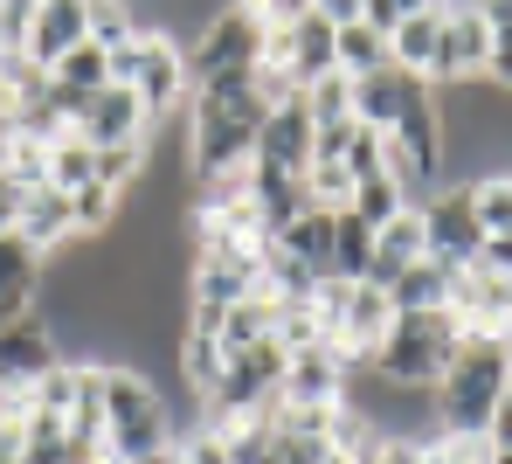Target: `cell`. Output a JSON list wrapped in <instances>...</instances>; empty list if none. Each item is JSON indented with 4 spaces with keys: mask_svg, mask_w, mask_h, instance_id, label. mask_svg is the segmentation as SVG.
<instances>
[{
    "mask_svg": "<svg viewBox=\"0 0 512 464\" xmlns=\"http://www.w3.org/2000/svg\"><path fill=\"white\" fill-rule=\"evenodd\" d=\"M97 181V146H90L84 132H63L56 146H49V187H63V194H77V187Z\"/></svg>",
    "mask_w": 512,
    "mask_h": 464,
    "instance_id": "cell-27",
    "label": "cell"
},
{
    "mask_svg": "<svg viewBox=\"0 0 512 464\" xmlns=\"http://www.w3.org/2000/svg\"><path fill=\"white\" fill-rule=\"evenodd\" d=\"M471 194V215H478V229L485 236H506L512 229V174H471V181H457Z\"/></svg>",
    "mask_w": 512,
    "mask_h": 464,
    "instance_id": "cell-25",
    "label": "cell"
},
{
    "mask_svg": "<svg viewBox=\"0 0 512 464\" xmlns=\"http://www.w3.org/2000/svg\"><path fill=\"white\" fill-rule=\"evenodd\" d=\"M14 236L35 250V257H56L77 243V215H70V194L63 187H21V215H14Z\"/></svg>",
    "mask_w": 512,
    "mask_h": 464,
    "instance_id": "cell-10",
    "label": "cell"
},
{
    "mask_svg": "<svg viewBox=\"0 0 512 464\" xmlns=\"http://www.w3.org/2000/svg\"><path fill=\"white\" fill-rule=\"evenodd\" d=\"M270 319H277V305L263 298V291H250V298H236L229 312H222V354H243V347H256V340H270Z\"/></svg>",
    "mask_w": 512,
    "mask_h": 464,
    "instance_id": "cell-22",
    "label": "cell"
},
{
    "mask_svg": "<svg viewBox=\"0 0 512 464\" xmlns=\"http://www.w3.org/2000/svg\"><path fill=\"white\" fill-rule=\"evenodd\" d=\"M423 208V236H429V257L436 264H450V271H471L478 264V243H485V229H478V215H471V194L457 181H443Z\"/></svg>",
    "mask_w": 512,
    "mask_h": 464,
    "instance_id": "cell-7",
    "label": "cell"
},
{
    "mask_svg": "<svg viewBox=\"0 0 512 464\" xmlns=\"http://www.w3.org/2000/svg\"><path fill=\"white\" fill-rule=\"evenodd\" d=\"M7 153H14V118L0 111V174H7Z\"/></svg>",
    "mask_w": 512,
    "mask_h": 464,
    "instance_id": "cell-39",
    "label": "cell"
},
{
    "mask_svg": "<svg viewBox=\"0 0 512 464\" xmlns=\"http://www.w3.org/2000/svg\"><path fill=\"white\" fill-rule=\"evenodd\" d=\"M485 21L478 7H450L443 14V42H436V84H485Z\"/></svg>",
    "mask_w": 512,
    "mask_h": 464,
    "instance_id": "cell-11",
    "label": "cell"
},
{
    "mask_svg": "<svg viewBox=\"0 0 512 464\" xmlns=\"http://www.w3.org/2000/svg\"><path fill=\"white\" fill-rule=\"evenodd\" d=\"M416 91H423V77H409V70H395V63H388V70H374V77H353V125L388 132Z\"/></svg>",
    "mask_w": 512,
    "mask_h": 464,
    "instance_id": "cell-16",
    "label": "cell"
},
{
    "mask_svg": "<svg viewBox=\"0 0 512 464\" xmlns=\"http://www.w3.org/2000/svg\"><path fill=\"white\" fill-rule=\"evenodd\" d=\"M139 174H146V139H132V146H97V187L132 194Z\"/></svg>",
    "mask_w": 512,
    "mask_h": 464,
    "instance_id": "cell-28",
    "label": "cell"
},
{
    "mask_svg": "<svg viewBox=\"0 0 512 464\" xmlns=\"http://www.w3.org/2000/svg\"><path fill=\"white\" fill-rule=\"evenodd\" d=\"M346 208H353V215H360L367 229H381V222H395V215H402V208H416V201H409V194H402V181H395V174L381 167L374 181H353Z\"/></svg>",
    "mask_w": 512,
    "mask_h": 464,
    "instance_id": "cell-24",
    "label": "cell"
},
{
    "mask_svg": "<svg viewBox=\"0 0 512 464\" xmlns=\"http://www.w3.org/2000/svg\"><path fill=\"white\" fill-rule=\"evenodd\" d=\"M111 84H125V91L146 104V118H167V111H187V49L160 35V28H139V42H125L118 56H111Z\"/></svg>",
    "mask_w": 512,
    "mask_h": 464,
    "instance_id": "cell-5",
    "label": "cell"
},
{
    "mask_svg": "<svg viewBox=\"0 0 512 464\" xmlns=\"http://www.w3.org/2000/svg\"><path fill=\"white\" fill-rule=\"evenodd\" d=\"M436 42H443V7H423V14L395 21V35H388V63L409 70V77H423V84H436Z\"/></svg>",
    "mask_w": 512,
    "mask_h": 464,
    "instance_id": "cell-18",
    "label": "cell"
},
{
    "mask_svg": "<svg viewBox=\"0 0 512 464\" xmlns=\"http://www.w3.org/2000/svg\"><path fill=\"white\" fill-rule=\"evenodd\" d=\"M77 42H90V21H84V0H35V21H28V42L21 56L49 77V63H63Z\"/></svg>",
    "mask_w": 512,
    "mask_h": 464,
    "instance_id": "cell-13",
    "label": "cell"
},
{
    "mask_svg": "<svg viewBox=\"0 0 512 464\" xmlns=\"http://www.w3.org/2000/svg\"><path fill=\"white\" fill-rule=\"evenodd\" d=\"M0 402H7V381H0Z\"/></svg>",
    "mask_w": 512,
    "mask_h": 464,
    "instance_id": "cell-41",
    "label": "cell"
},
{
    "mask_svg": "<svg viewBox=\"0 0 512 464\" xmlns=\"http://www.w3.org/2000/svg\"><path fill=\"white\" fill-rule=\"evenodd\" d=\"M340 167H346V181H374V174L388 167V153H381V132H367V125H353V139H346Z\"/></svg>",
    "mask_w": 512,
    "mask_h": 464,
    "instance_id": "cell-31",
    "label": "cell"
},
{
    "mask_svg": "<svg viewBox=\"0 0 512 464\" xmlns=\"http://www.w3.org/2000/svg\"><path fill=\"white\" fill-rule=\"evenodd\" d=\"M367 257H374V229L353 208H340V222H333V278L360 284L367 278Z\"/></svg>",
    "mask_w": 512,
    "mask_h": 464,
    "instance_id": "cell-26",
    "label": "cell"
},
{
    "mask_svg": "<svg viewBox=\"0 0 512 464\" xmlns=\"http://www.w3.org/2000/svg\"><path fill=\"white\" fill-rule=\"evenodd\" d=\"M35 278H42V257L21 236H0V298L7 291H35Z\"/></svg>",
    "mask_w": 512,
    "mask_h": 464,
    "instance_id": "cell-30",
    "label": "cell"
},
{
    "mask_svg": "<svg viewBox=\"0 0 512 464\" xmlns=\"http://www.w3.org/2000/svg\"><path fill=\"white\" fill-rule=\"evenodd\" d=\"M180 49H187V84H208V77H229V70H256V56H263V21H256L250 0H222Z\"/></svg>",
    "mask_w": 512,
    "mask_h": 464,
    "instance_id": "cell-6",
    "label": "cell"
},
{
    "mask_svg": "<svg viewBox=\"0 0 512 464\" xmlns=\"http://www.w3.org/2000/svg\"><path fill=\"white\" fill-rule=\"evenodd\" d=\"M0 464H21V458H7V451H0Z\"/></svg>",
    "mask_w": 512,
    "mask_h": 464,
    "instance_id": "cell-40",
    "label": "cell"
},
{
    "mask_svg": "<svg viewBox=\"0 0 512 464\" xmlns=\"http://www.w3.org/2000/svg\"><path fill=\"white\" fill-rule=\"evenodd\" d=\"M180 458L187 464H236L229 444H222V430H187V437H180Z\"/></svg>",
    "mask_w": 512,
    "mask_h": 464,
    "instance_id": "cell-32",
    "label": "cell"
},
{
    "mask_svg": "<svg viewBox=\"0 0 512 464\" xmlns=\"http://www.w3.org/2000/svg\"><path fill=\"white\" fill-rule=\"evenodd\" d=\"M270 97L256 84V70H229L187 91V181H222L243 174L256 153V125H263Z\"/></svg>",
    "mask_w": 512,
    "mask_h": 464,
    "instance_id": "cell-1",
    "label": "cell"
},
{
    "mask_svg": "<svg viewBox=\"0 0 512 464\" xmlns=\"http://www.w3.org/2000/svg\"><path fill=\"white\" fill-rule=\"evenodd\" d=\"M49 368H63V347H56V333L42 326V319H14V326H0V381L7 388H35Z\"/></svg>",
    "mask_w": 512,
    "mask_h": 464,
    "instance_id": "cell-12",
    "label": "cell"
},
{
    "mask_svg": "<svg viewBox=\"0 0 512 464\" xmlns=\"http://www.w3.org/2000/svg\"><path fill=\"white\" fill-rule=\"evenodd\" d=\"M478 21L499 35V28H512V0H478Z\"/></svg>",
    "mask_w": 512,
    "mask_h": 464,
    "instance_id": "cell-38",
    "label": "cell"
},
{
    "mask_svg": "<svg viewBox=\"0 0 512 464\" xmlns=\"http://www.w3.org/2000/svg\"><path fill=\"white\" fill-rule=\"evenodd\" d=\"M167 444H180V437H173V402L160 395V381L139 368H104V451H111V464L153 458Z\"/></svg>",
    "mask_w": 512,
    "mask_h": 464,
    "instance_id": "cell-3",
    "label": "cell"
},
{
    "mask_svg": "<svg viewBox=\"0 0 512 464\" xmlns=\"http://www.w3.org/2000/svg\"><path fill=\"white\" fill-rule=\"evenodd\" d=\"M49 84H56V91H77V97H97L111 84V56H104L97 42H77L63 63H49Z\"/></svg>",
    "mask_w": 512,
    "mask_h": 464,
    "instance_id": "cell-23",
    "label": "cell"
},
{
    "mask_svg": "<svg viewBox=\"0 0 512 464\" xmlns=\"http://www.w3.org/2000/svg\"><path fill=\"white\" fill-rule=\"evenodd\" d=\"M250 7H256L263 28H291L298 14H312V0H250Z\"/></svg>",
    "mask_w": 512,
    "mask_h": 464,
    "instance_id": "cell-34",
    "label": "cell"
},
{
    "mask_svg": "<svg viewBox=\"0 0 512 464\" xmlns=\"http://www.w3.org/2000/svg\"><path fill=\"white\" fill-rule=\"evenodd\" d=\"M340 395H346V361L333 347H298L284 361V388H277L284 409H333Z\"/></svg>",
    "mask_w": 512,
    "mask_h": 464,
    "instance_id": "cell-9",
    "label": "cell"
},
{
    "mask_svg": "<svg viewBox=\"0 0 512 464\" xmlns=\"http://www.w3.org/2000/svg\"><path fill=\"white\" fill-rule=\"evenodd\" d=\"M14 215H21V187L0 174V236H14Z\"/></svg>",
    "mask_w": 512,
    "mask_h": 464,
    "instance_id": "cell-37",
    "label": "cell"
},
{
    "mask_svg": "<svg viewBox=\"0 0 512 464\" xmlns=\"http://www.w3.org/2000/svg\"><path fill=\"white\" fill-rule=\"evenodd\" d=\"M450 291H457V271L423 257V264H409L402 278L388 284V305L395 312H450Z\"/></svg>",
    "mask_w": 512,
    "mask_h": 464,
    "instance_id": "cell-19",
    "label": "cell"
},
{
    "mask_svg": "<svg viewBox=\"0 0 512 464\" xmlns=\"http://www.w3.org/2000/svg\"><path fill=\"white\" fill-rule=\"evenodd\" d=\"M423 257H429L423 208H402L395 222H381V229H374V257H367V278H360V284H381V291H388V284L402 278L409 264H423Z\"/></svg>",
    "mask_w": 512,
    "mask_h": 464,
    "instance_id": "cell-14",
    "label": "cell"
},
{
    "mask_svg": "<svg viewBox=\"0 0 512 464\" xmlns=\"http://www.w3.org/2000/svg\"><path fill=\"white\" fill-rule=\"evenodd\" d=\"M146 104L125 91V84H104V91L84 104V118H77V132H84L90 146H132V139H146Z\"/></svg>",
    "mask_w": 512,
    "mask_h": 464,
    "instance_id": "cell-15",
    "label": "cell"
},
{
    "mask_svg": "<svg viewBox=\"0 0 512 464\" xmlns=\"http://www.w3.org/2000/svg\"><path fill=\"white\" fill-rule=\"evenodd\" d=\"M360 464H423V444H395V437H374V451Z\"/></svg>",
    "mask_w": 512,
    "mask_h": 464,
    "instance_id": "cell-35",
    "label": "cell"
},
{
    "mask_svg": "<svg viewBox=\"0 0 512 464\" xmlns=\"http://www.w3.org/2000/svg\"><path fill=\"white\" fill-rule=\"evenodd\" d=\"M478 271L512 278V229H506V236H485V243H478Z\"/></svg>",
    "mask_w": 512,
    "mask_h": 464,
    "instance_id": "cell-33",
    "label": "cell"
},
{
    "mask_svg": "<svg viewBox=\"0 0 512 464\" xmlns=\"http://www.w3.org/2000/svg\"><path fill=\"white\" fill-rule=\"evenodd\" d=\"M305 97V111H312V125H333V118H353V77H319L312 91H298Z\"/></svg>",
    "mask_w": 512,
    "mask_h": 464,
    "instance_id": "cell-29",
    "label": "cell"
},
{
    "mask_svg": "<svg viewBox=\"0 0 512 464\" xmlns=\"http://www.w3.org/2000/svg\"><path fill=\"white\" fill-rule=\"evenodd\" d=\"M250 167H277V174H305L312 167V111H305V97H277L263 111Z\"/></svg>",
    "mask_w": 512,
    "mask_h": 464,
    "instance_id": "cell-8",
    "label": "cell"
},
{
    "mask_svg": "<svg viewBox=\"0 0 512 464\" xmlns=\"http://www.w3.org/2000/svg\"><path fill=\"white\" fill-rule=\"evenodd\" d=\"M506 374H512V361L492 333H464L457 361L429 388L436 395V430L443 437H485L492 416H499V402H506Z\"/></svg>",
    "mask_w": 512,
    "mask_h": 464,
    "instance_id": "cell-2",
    "label": "cell"
},
{
    "mask_svg": "<svg viewBox=\"0 0 512 464\" xmlns=\"http://www.w3.org/2000/svg\"><path fill=\"white\" fill-rule=\"evenodd\" d=\"M457 347H464L457 312H395V326H388V340L367 368L381 381H395V388H436L443 368L457 361Z\"/></svg>",
    "mask_w": 512,
    "mask_h": 464,
    "instance_id": "cell-4",
    "label": "cell"
},
{
    "mask_svg": "<svg viewBox=\"0 0 512 464\" xmlns=\"http://www.w3.org/2000/svg\"><path fill=\"white\" fill-rule=\"evenodd\" d=\"M333 63H340V77H374V70H388V35L367 28V21H346V28H333Z\"/></svg>",
    "mask_w": 512,
    "mask_h": 464,
    "instance_id": "cell-20",
    "label": "cell"
},
{
    "mask_svg": "<svg viewBox=\"0 0 512 464\" xmlns=\"http://www.w3.org/2000/svg\"><path fill=\"white\" fill-rule=\"evenodd\" d=\"M312 14L333 21V28H346V21H360V0H312Z\"/></svg>",
    "mask_w": 512,
    "mask_h": 464,
    "instance_id": "cell-36",
    "label": "cell"
},
{
    "mask_svg": "<svg viewBox=\"0 0 512 464\" xmlns=\"http://www.w3.org/2000/svg\"><path fill=\"white\" fill-rule=\"evenodd\" d=\"M333 222H340V208H305V215H291V229L277 236V250L298 264V271H312V278H333Z\"/></svg>",
    "mask_w": 512,
    "mask_h": 464,
    "instance_id": "cell-17",
    "label": "cell"
},
{
    "mask_svg": "<svg viewBox=\"0 0 512 464\" xmlns=\"http://www.w3.org/2000/svg\"><path fill=\"white\" fill-rule=\"evenodd\" d=\"M84 21H90V42L104 56H118L125 42H139V0H84Z\"/></svg>",
    "mask_w": 512,
    "mask_h": 464,
    "instance_id": "cell-21",
    "label": "cell"
}]
</instances>
